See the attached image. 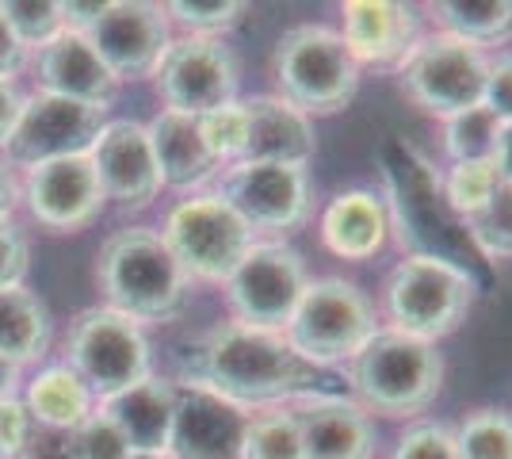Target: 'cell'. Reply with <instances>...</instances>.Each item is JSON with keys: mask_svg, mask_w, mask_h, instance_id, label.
<instances>
[{"mask_svg": "<svg viewBox=\"0 0 512 459\" xmlns=\"http://www.w3.org/2000/svg\"><path fill=\"white\" fill-rule=\"evenodd\" d=\"M35 77H39V92L46 96H62V100L100 111L111 108V100L119 92V81L100 62V54L88 46L85 35H73V31H62L54 43L39 50Z\"/></svg>", "mask_w": 512, "mask_h": 459, "instance_id": "21", "label": "cell"}, {"mask_svg": "<svg viewBox=\"0 0 512 459\" xmlns=\"http://www.w3.org/2000/svg\"><path fill=\"white\" fill-rule=\"evenodd\" d=\"M482 295V287L470 280L463 268L444 264L436 257H413L386 272L383 284V318L386 329L417 337L425 345H440L467 322L470 306Z\"/></svg>", "mask_w": 512, "mask_h": 459, "instance_id": "6", "label": "cell"}, {"mask_svg": "<svg viewBox=\"0 0 512 459\" xmlns=\"http://www.w3.org/2000/svg\"><path fill=\"white\" fill-rule=\"evenodd\" d=\"M302 456L306 459H375V421L348 394L295 402Z\"/></svg>", "mask_w": 512, "mask_h": 459, "instance_id": "20", "label": "cell"}, {"mask_svg": "<svg viewBox=\"0 0 512 459\" xmlns=\"http://www.w3.org/2000/svg\"><path fill=\"white\" fill-rule=\"evenodd\" d=\"M0 16L12 27V35L20 39L23 50H43L46 43H54L62 35V8L54 0H4Z\"/></svg>", "mask_w": 512, "mask_h": 459, "instance_id": "35", "label": "cell"}, {"mask_svg": "<svg viewBox=\"0 0 512 459\" xmlns=\"http://www.w3.org/2000/svg\"><path fill=\"white\" fill-rule=\"evenodd\" d=\"M27 261H31V249H27L23 230L12 219H4L0 222V291L4 287H23Z\"/></svg>", "mask_w": 512, "mask_h": 459, "instance_id": "41", "label": "cell"}, {"mask_svg": "<svg viewBox=\"0 0 512 459\" xmlns=\"http://www.w3.org/2000/svg\"><path fill=\"white\" fill-rule=\"evenodd\" d=\"M161 238L188 280L226 284L256 234L218 192H195L165 215Z\"/></svg>", "mask_w": 512, "mask_h": 459, "instance_id": "9", "label": "cell"}, {"mask_svg": "<svg viewBox=\"0 0 512 459\" xmlns=\"http://www.w3.org/2000/svg\"><path fill=\"white\" fill-rule=\"evenodd\" d=\"M490 54L459 43L451 35L428 31L398 66V85L409 96L413 108H421L432 119H448L455 111L482 104Z\"/></svg>", "mask_w": 512, "mask_h": 459, "instance_id": "12", "label": "cell"}, {"mask_svg": "<svg viewBox=\"0 0 512 459\" xmlns=\"http://www.w3.org/2000/svg\"><path fill=\"white\" fill-rule=\"evenodd\" d=\"M107 111L73 104L62 96H31L23 104V115L16 131L8 138V165L12 169H35L46 161H62V157H85L96 142V134L104 127Z\"/></svg>", "mask_w": 512, "mask_h": 459, "instance_id": "14", "label": "cell"}, {"mask_svg": "<svg viewBox=\"0 0 512 459\" xmlns=\"http://www.w3.org/2000/svg\"><path fill=\"white\" fill-rule=\"evenodd\" d=\"M146 134H150L153 161H157V173H161V188L195 196L207 180L222 173V165L214 161V153L203 142V131H199L195 115H180V111L161 108L146 123Z\"/></svg>", "mask_w": 512, "mask_h": 459, "instance_id": "23", "label": "cell"}, {"mask_svg": "<svg viewBox=\"0 0 512 459\" xmlns=\"http://www.w3.org/2000/svg\"><path fill=\"white\" fill-rule=\"evenodd\" d=\"M31 421L50 425V429H81L92 417V394L88 387L69 372L65 364L43 368L27 383V398H23Z\"/></svg>", "mask_w": 512, "mask_h": 459, "instance_id": "28", "label": "cell"}, {"mask_svg": "<svg viewBox=\"0 0 512 459\" xmlns=\"http://www.w3.org/2000/svg\"><path fill=\"white\" fill-rule=\"evenodd\" d=\"M96 284L107 306L138 326L172 322L188 306V276L153 226H123L100 245Z\"/></svg>", "mask_w": 512, "mask_h": 459, "instance_id": "4", "label": "cell"}, {"mask_svg": "<svg viewBox=\"0 0 512 459\" xmlns=\"http://www.w3.org/2000/svg\"><path fill=\"white\" fill-rule=\"evenodd\" d=\"M62 8V27L65 31H73V35H88L92 27H96V20L104 16L107 0H88V4H81V0H69V4H58Z\"/></svg>", "mask_w": 512, "mask_h": 459, "instance_id": "43", "label": "cell"}, {"mask_svg": "<svg viewBox=\"0 0 512 459\" xmlns=\"http://www.w3.org/2000/svg\"><path fill=\"white\" fill-rule=\"evenodd\" d=\"M50 349V310L27 287L0 291V356L16 368L43 360Z\"/></svg>", "mask_w": 512, "mask_h": 459, "instance_id": "27", "label": "cell"}, {"mask_svg": "<svg viewBox=\"0 0 512 459\" xmlns=\"http://www.w3.org/2000/svg\"><path fill=\"white\" fill-rule=\"evenodd\" d=\"M451 433L459 459H512V414L501 406L470 410Z\"/></svg>", "mask_w": 512, "mask_h": 459, "instance_id": "29", "label": "cell"}, {"mask_svg": "<svg viewBox=\"0 0 512 459\" xmlns=\"http://www.w3.org/2000/svg\"><path fill=\"white\" fill-rule=\"evenodd\" d=\"M65 368L88 387L92 398H111L153 375L150 341L138 322L111 306L81 310L65 333Z\"/></svg>", "mask_w": 512, "mask_h": 459, "instance_id": "8", "label": "cell"}, {"mask_svg": "<svg viewBox=\"0 0 512 459\" xmlns=\"http://www.w3.org/2000/svg\"><path fill=\"white\" fill-rule=\"evenodd\" d=\"M16 459H81V437L77 429H50V425L31 421Z\"/></svg>", "mask_w": 512, "mask_h": 459, "instance_id": "38", "label": "cell"}, {"mask_svg": "<svg viewBox=\"0 0 512 459\" xmlns=\"http://www.w3.org/2000/svg\"><path fill=\"white\" fill-rule=\"evenodd\" d=\"M467 241L474 245V253L482 261H512V188L497 184V192L490 196V203L482 211H474L467 222Z\"/></svg>", "mask_w": 512, "mask_h": 459, "instance_id": "32", "label": "cell"}, {"mask_svg": "<svg viewBox=\"0 0 512 459\" xmlns=\"http://www.w3.org/2000/svg\"><path fill=\"white\" fill-rule=\"evenodd\" d=\"M77 437H81V459H130L134 456L127 437H123L100 410H92V417L77 429Z\"/></svg>", "mask_w": 512, "mask_h": 459, "instance_id": "39", "label": "cell"}, {"mask_svg": "<svg viewBox=\"0 0 512 459\" xmlns=\"http://www.w3.org/2000/svg\"><path fill=\"white\" fill-rule=\"evenodd\" d=\"M245 410L222 402L218 394L176 383V417H172V459H241Z\"/></svg>", "mask_w": 512, "mask_h": 459, "instance_id": "19", "label": "cell"}, {"mask_svg": "<svg viewBox=\"0 0 512 459\" xmlns=\"http://www.w3.org/2000/svg\"><path fill=\"white\" fill-rule=\"evenodd\" d=\"M497 192V173L490 161H459L440 173V196L459 222H467L474 211H482Z\"/></svg>", "mask_w": 512, "mask_h": 459, "instance_id": "33", "label": "cell"}, {"mask_svg": "<svg viewBox=\"0 0 512 459\" xmlns=\"http://www.w3.org/2000/svg\"><path fill=\"white\" fill-rule=\"evenodd\" d=\"M379 326H383L379 310L360 284L344 276H318L306 284L283 337L302 360L318 364L325 372H341L379 333Z\"/></svg>", "mask_w": 512, "mask_h": 459, "instance_id": "7", "label": "cell"}, {"mask_svg": "<svg viewBox=\"0 0 512 459\" xmlns=\"http://www.w3.org/2000/svg\"><path fill=\"white\" fill-rule=\"evenodd\" d=\"M27 429H31V414L20 398L0 402V459H16L27 440Z\"/></svg>", "mask_w": 512, "mask_h": 459, "instance_id": "42", "label": "cell"}, {"mask_svg": "<svg viewBox=\"0 0 512 459\" xmlns=\"http://www.w3.org/2000/svg\"><path fill=\"white\" fill-rule=\"evenodd\" d=\"M276 96L310 119L341 115L360 92V66L352 62L341 31L325 23H295L272 46Z\"/></svg>", "mask_w": 512, "mask_h": 459, "instance_id": "5", "label": "cell"}, {"mask_svg": "<svg viewBox=\"0 0 512 459\" xmlns=\"http://www.w3.org/2000/svg\"><path fill=\"white\" fill-rule=\"evenodd\" d=\"M482 108L490 111L497 123H512V50L490 54L486 88H482Z\"/></svg>", "mask_w": 512, "mask_h": 459, "instance_id": "40", "label": "cell"}, {"mask_svg": "<svg viewBox=\"0 0 512 459\" xmlns=\"http://www.w3.org/2000/svg\"><path fill=\"white\" fill-rule=\"evenodd\" d=\"M88 161L104 188V199L123 211H146L161 192V173L150 150V134L134 119H111L100 127Z\"/></svg>", "mask_w": 512, "mask_h": 459, "instance_id": "17", "label": "cell"}, {"mask_svg": "<svg viewBox=\"0 0 512 459\" xmlns=\"http://www.w3.org/2000/svg\"><path fill=\"white\" fill-rule=\"evenodd\" d=\"M218 196L249 222L253 234L287 238L314 215V180L306 165L234 161L218 173Z\"/></svg>", "mask_w": 512, "mask_h": 459, "instance_id": "11", "label": "cell"}, {"mask_svg": "<svg viewBox=\"0 0 512 459\" xmlns=\"http://www.w3.org/2000/svg\"><path fill=\"white\" fill-rule=\"evenodd\" d=\"M386 459H459L455 456V433H451L448 421H413L402 429V437Z\"/></svg>", "mask_w": 512, "mask_h": 459, "instance_id": "37", "label": "cell"}, {"mask_svg": "<svg viewBox=\"0 0 512 459\" xmlns=\"http://www.w3.org/2000/svg\"><path fill=\"white\" fill-rule=\"evenodd\" d=\"M23 58H27V50H23L20 39L12 35V27L0 16V81H12L23 69Z\"/></svg>", "mask_w": 512, "mask_h": 459, "instance_id": "45", "label": "cell"}, {"mask_svg": "<svg viewBox=\"0 0 512 459\" xmlns=\"http://www.w3.org/2000/svg\"><path fill=\"white\" fill-rule=\"evenodd\" d=\"M245 104L249 142L241 161H276V165H310L318 153L314 119L279 100L276 92H256Z\"/></svg>", "mask_w": 512, "mask_h": 459, "instance_id": "24", "label": "cell"}, {"mask_svg": "<svg viewBox=\"0 0 512 459\" xmlns=\"http://www.w3.org/2000/svg\"><path fill=\"white\" fill-rule=\"evenodd\" d=\"M165 12H169V23L184 27L188 35L222 39L230 27L241 23L249 4H241V0H172L165 4Z\"/></svg>", "mask_w": 512, "mask_h": 459, "instance_id": "34", "label": "cell"}, {"mask_svg": "<svg viewBox=\"0 0 512 459\" xmlns=\"http://www.w3.org/2000/svg\"><path fill=\"white\" fill-rule=\"evenodd\" d=\"M20 188L31 219L54 234H77V230L92 226L107 203L88 153L27 169Z\"/></svg>", "mask_w": 512, "mask_h": 459, "instance_id": "16", "label": "cell"}, {"mask_svg": "<svg viewBox=\"0 0 512 459\" xmlns=\"http://www.w3.org/2000/svg\"><path fill=\"white\" fill-rule=\"evenodd\" d=\"M432 31L451 35L482 54L512 43V0H436L428 4Z\"/></svg>", "mask_w": 512, "mask_h": 459, "instance_id": "26", "label": "cell"}, {"mask_svg": "<svg viewBox=\"0 0 512 459\" xmlns=\"http://www.w3.org/2000/svg\"><path fill=\"white\" fill-rule=\"evenodd\" d=\"M176 372L180 383L218 394L237 410H272L306 398L344 394L341 372H325L302 360L283 333L241 322H218L207 333H199L176 356Z\"/></svg>", "mask_w": 512, "mask_h": 459, "instance_id": "1", "label": "cell"}, {"mask_svg": "<svg viewBox=\"0 0 512 459\" xmlns=\"http://www.w3.org/2000/svg\"><path fill=\"white\" fill-rule=\"evenodd\" d=\"M306 284H310V272L291 241L256 238L226 280L230 322L283 333Z\"/></svg>", "mask_w": 512, "mask_h": 459, "instance_id": "10", "label": "cell"}, {"mask_svg": "<svg viewBox=\"0 0 512 459\" xmlns=\"http://www.w3.org/2000/svg\"><path fill=\"white\" fill-rule=\"evenodd\" d=\"M421 8L402 0H344L341 4V39L356 66L398 73L406 54L417 46Z\"/></svg>", "mask_w": 512, "mask_h": 459, "instance_id": "18", "label": "cell"}, {"mask_svg": "<svg viewBox=\"0 0 512 459\" xmlns=\"http://www.w3.org/2000/svg\"><path fill=\"white\" fill-rule=\"evenodd\" d=\"M23 104H27V96L16 88V81H0V150L8 146V138L20 123Z\"/></svg>", "mask_w": 512, "mask_h": 459, "instance_id": "44", "label": "cell"}, {"mask_svg": "<svg viewBox=\"0 0 512 459\" xmlns=\"http://www.w3.org/2000/svg\"><path fill=\"white\" fill-rule=\"evenodd\" d=\"M490 165L497 173V184H509L512 188V123H501V134L493 142Z\"/></svg>", "mask_w": 512, "mask_h": 459, "instance_id": "46", "label": "cell"}, {"mask_svg": "<svg viewBox=\"0 0 512 459\" xmlns=\"http://www.w3.org/2000/svg\"><path fill=\"white\" fill-rule=\"evenodd\" d=\"M497 134H501V123L482 104H474V108L455 111L448 119H440V153L448 157V165H459V161H490Z\"/></svg>", "mask_w": 512, "mask_h": 459, "instance_id": "31", "label": "cell"}, {"mask_svg": "<svg viewBox=\"0 0 512 459\" xmlns=\"http://www.w3.org/2000/svg\"><path fill=\"white\" fill-rule=\"evenodd\" d=\"M16 387H20V368H16L12 360L0 356V402L16 398Z\"/></svg>", "mask_w": 512, "mask_h": 459, "instance_id": "48", "label": "cell"}, {"mask_svg": "<svg viewBox=\"0 0 512 459\" xmlns=\"http://www.w3.org/2000/svg\"><path fill=\"white\" fill-rule=\"evenodd\" d=\"M386 165V211H390V230H398L402 249L413 257H436L444 264L463 268L474 284L478 280V253L467 241L463 222L448 211L440 196V173L428 165L425 153H417L406 142H390L383 150Z\"/></svg>", "mask_w": 512, "mask_h": 459, "instance_id": "3", "label": "cell"}, {"mask_svg": "<svg viewBox=\"0 0 512 459\" xmlns=\"http://www.w3.org/2000/svg\"><path fill=\"white\" fill-rule=\"evenodd\" d=\"M321 245L352 264L375 261L390 241V211L386 199L371 188H344L325 203L318 219Z\"/></svg>", "mask_w": 512, "mask_h": 459, "instance_id": "22", "label": "cell"}, {"mask_svg": "<svg viewBox=\"0 0 512 459\" xmlns=\"http://www.w3.org/2000/svg\"><path fill=\"white\" fill-rule=\"evenodd\" d=\"M153 81H157V92L165 100V111H180V115L199 119V115L237 100L241 62L222 39L184 35V39L169 43Z\"/></svg>", "mask_w": 512, "mask_h": 459, "instance_id": "13", "label": "cell"}, {"mask_svg": "<svg viewBox=\"0 0 512 459\" xmlns=\"http://www.w3.org/2000/svg\"><path fill=\"white\" fill-rule=\"evenodd\" d=\"M23 203V188H20V176L12 173V165L0 157V222L12 219V211Z\"/></svg>", "mask_w": 512, "mask_h": 459, "instance_id": "47", "label": "cell"}, {"mask_svg": "<svg viewBox=\"0 0 512 459\" xmlns=\"http://www.w3.org/2000/svg\"><path fill=\"white\" fill-rule=\"evenodd\" d=\"M444 356L436 345L379 326V333L341 368L344 394L363 414L417 421L444 391Z\"/></svg>", "mask_w": 512, "mask_h": 459, "instance_id": "2", "label": "cell"}, {"mask_svg": "<svg viewBox=\"0 0 512 459\" xmlns=\"http://www.w3.org/2000/svg\"><path fill=\"white\" fill-rule=\"evenodd\" d=\"M100 414L127 437L130 452L169 456L172 417H176V383L161 375H146L127 391L100 402Z\"/></svg>", "mask_w": 512, "mask_h": 459, "instance_id": "25", "label": "cell"}, {"mask_svg": "<svg viewBox=\"0 0 512 459\" xmlns=\"http://www.w3.org/2000/svg\"><path fill=\"white\" fill-rule=\"evenodd\" d=\"M241 459H306L302 456V437H299L295 410H291V406L256 410V414L245 421Z\"/></svg>", "mask_w": 512, "mask_h": 459, "instance_id": "30", "label": "cell"}, {"mask_svg": "<svg viewBox=\"0 0 512 459\" xmlns=\"http://www.w3.org/2000/svg\"><path fill=\"white\" fill-rule=\"evenodd\" d=\"M199 131H203V142L207 150L214 153V161L226 169L245 157V142H249V119H245V104L241 100H230L222 108L199 115Z\"/></svg>", "mask_w": 512, "mask_h": 459, "instance_id": "36", "label": "cell"}, {"mask_svg": "<svg viewBox=\"0 0 512 459\" xmlns=\"http://www.w3.org/2000/svg\"><path fill=\"white\" fill-rule=\"evenodd\" d=\"M130 459H172V456H146V452H134Z\"/></svg>", "mask_w": 512, "mask_h": 459, "instance_id": "49", "label": "cell"}, {"mask_svg": "<svg viewBox=\"0 0 512 459\" xmlns=\"http://www.w3.org/2000/svg\"><path fill=\"white\" fill-rule=\"evenodd\" d=\"M88 46L100 54L115 81H142L153 77L172 43V27L165 4L146 0H115L85 35Z\"/></svg>", "mask_w": 512, "mask_h": 459, "instance_id": "15", "label": "cell"}]
</instances>
